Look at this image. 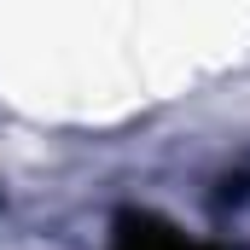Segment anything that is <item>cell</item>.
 Returning <instances> with one entry per match:
<instances>
[{"instance_id":"1","label":"cell","mask_w":250,"mask_h":250,"mask_svg":"<svg viewBox=\"0 0 250 250\" xmlns=\"http://www.w3.org/2000/svg\"><path fill=\"white\" fill-rule=\"evenodd\" d=\"M111 250H221L204 245V239H187L181 227H169L163 215H146V209H128L117 215V233H111Z\"/></svg>"}]
</instances>
